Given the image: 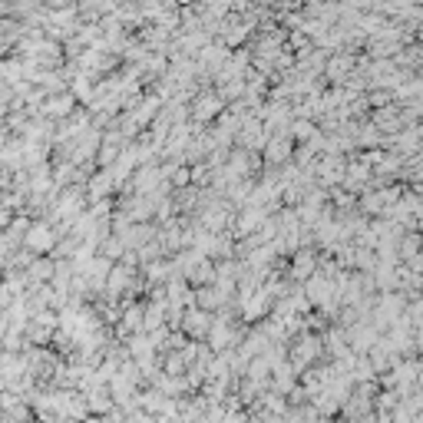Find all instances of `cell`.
Segmentation results:
<instances>
[{
    "instance_id": "cell-5",
    "label": "cell",
    "mask_w": 423,
    "mask_h": 423,
    "mask_svg": "<svg viewBox=\"0 0 423 423\" xmlns=\"http://www.w3.org/2000/svg\"><path fill=\"white\" fill-rule=\"evenodd\" d=\"M113 185H116V179H113V172H109V169L96 172L93 179H89V198L103 202V196H109V192H113Z\"/></svg>"
},
{
    "instance_id": "cell-2",
    "label": "cell",
    "mask_w": 423,
    "mask_h": 423,
    "mask_svg": "<svg viewBox=\"0 0 423 423\" xmlns=\"http://www.w3.org/2000/svg\"><path fill=\"white\" fill-rule=\"evenodd\" d=\"M311 274H317V251L315 248H298L291 258H288V274H284V278L291 284H304Z\"/></svg>"
},
{
    "instance_id": "cell-3",
    "label": "cell",
    "mask_w": 423,
    "mask_h": 423,
    "mask_svg": "<svg viewBox=\"0 0 423 423\" xmlns=\"http://www.w3.org/2000/svg\"><path fill=\"white\" fill-rule=\"evenodd\" d=\"M291 156H294V142L291 136H272V139L265 142V149H261V159L272 165H288L291 163Z\"/></svg>"
},
{
    "instance_id": "cell-6",
    "label": "cell",
    "mask_w": 423,
    "mask_h": 423,
    "mask_svg": "<svg viewBox=\"0 0 423 423\" xmlns=\"http://www.w3.org/2000/svg\"><path fill=\"white\" fill-rule=\"evenodd\" d=\"M53 232L46 225H37V228H30V235H27V245H30L33 251H46V248H53Z\"/></svg>"
},
{
    "instance_id": "cell-1",
    "label": "cell",
    "mask_w": 423,
    "mask_h": 423,
    "mask_svg": "<svg viewBox=\"0 0 423 423\" xmlns=\"http://www.w3.org/2000/svg\"><path fill=\"white\" fill-rule=\"evenodd\" d=\"M225 103L218 99V93H212V89H206V93H198V96H192V109H189V116L196 120V126H206V122L218 120L222 113H225Z\"/></svg>"
},
{
    "instance_id": "cell-7",
    "label": "cell",
    "mask_w": 423,
    "mask_h": 423,
    "mask_svg": "<svg viewBox=\"0 0 423 423\" xmlns=\"http://www.w3.org/2000/svg\"><path fill=\"white\" fill-rule=\"evenodd\" d=\"M50 113H56V116H70V109H73V96H56L50 99Z\"/></svg>"
},
{
    "instance_id": "cell-4",
    "label": "cell",
    "mask_w": 423,
    "mask_h": 423,
    "mask_svg": "<svg viewBox=\"0 0 423 423\" xmlns=\"http://www.w3.org/2000/svg\"><path fill=\"white\" fill-rule=\"evenodd\" d=\"M423 251V239L417 235V232H407L400 241H397V258H400V265H407V261H413L417 255Z\"/></svg>"
}]
</instances>
